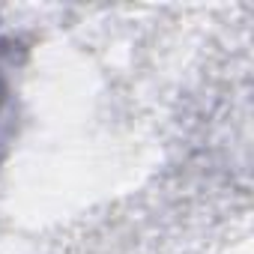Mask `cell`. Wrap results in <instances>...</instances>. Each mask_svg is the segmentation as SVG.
<instances>
[{
    "label": "cell",
    "mask_w": 254,
    "mask_h": 254,
    "mask_svg": "<svg viewBox=\"0 0 254 254\" xmlns=\"http://www.w3.org/2000/svg\"><path fill=\"white\" fill-rule=\"evenodd\" d=\"M3 96H6V84H3V75H0V105H3Z\"/></svg>",
    "instance_id": "obj_1"
}]
</instances>
